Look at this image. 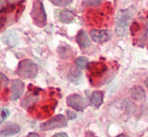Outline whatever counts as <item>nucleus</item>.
<instances>
[{"mask_svg":"<svg viewBox=\"0 0 148 137\" xmlns=\"http://www.w3.org/2000/svg\"><path fill=\"white\" fill-rule=\"evenodd\" d=\"M40 100V98L38 97V96H31V97H26L25 100L22 102V107L23 108H29L31 107V105H34L35 104H37L38 101Z\"/></svg>","mask_w":148,"mask_h":137,"instance_id":"2eb2a0df","label":"nucleus"},{"mask_svg":"<svg viewBox=\"0 0 148 137\" xmlns=\"http://www.w3.org/2000/svg\"><path fill=\"white\" fill-rule=\"evenodd\" d=\"M67 116L69 119H75L76 117H77V114H75L74 112H71V110H67Z\"/></svg>","mask_w":148,"mask_h":137,"instance_id":"412c9836","label":"nucleus"},{"mask_svg":"<svg viewBox=\"0 0 148 137\" xmlns=\"http://www.w3.org/2000/svg\"><path fill=\"white\" fill-rule=\"evenodd\" d=\"M51 1L54 5L63 7V6H68L70 3H72L73 0H51Z\"/></svg>","mask_w":148,"mask_h":137,"instance_id":"6ab92c4d","label":"nucleus"},{"mask_svg":"<svg viewBox=\"0 0 148 137\" xmlns=\"http://www.w3.org/2000/svg\"><path fill=\"white\" fill-rule=\"evenodd\" d=\"M69 80L72 83H78L81 79V71L79 70V67L76 68V67H73L72 69L69 72V76H68Z\"/></svg>","mask_w":148,"mask_h":137,"instance_id":"4468645a","label":"nucleus"},{"mask_svg":"<svg viewBox=\"0 0 148 137\" xmlns=\"http://www.w3.org/2000/svg\"><path fill=\"white\" fill-rule=\"evenodd\" d=\"M59 19L64 24H70L75 21V16L68 10H62L59 13Z\"/></svg>","mask_w":148,"mask_h":137,"instance_id":"ddd939ff","label":"nucleus"},{"mask_svg":"<svg viewBox=\"0 0 148 137\" xmlns=\"http://www.w3.org/2000/svg\"><path fill=\"white\" fill-rule=\"evenodd\" d=\"M56 136H62V137H67V134L66 133H63V132H61V133H56L54 134V137Z\"/></svg>","mask_w":148,"mask_h":137,"instance_id":"4be33fe9","label":"nucleus"},{"mask_svg":"<svg viewBox=\"0 0 148 137\" xmlns=\"http://www.w3.org/2000/svg\"><path fill=\"white\" fill-rule=\"evenodd\" d=\"M145 86H146V88H147V90H148V78L145 80Z\"/></svg>","mask_w":148,"mask_h":137,"instance_id":"393cba45","label":"nucleus"},{"mask_svg":"<svg viewBox=\"0 0 148 137\" xmlns=\"http://www.w3.org/2000/svg\"><path fill=\"white\" fill-rule=\"evenodd\" d=\"M28 136H36V137H39L40 135L38 133H34V132H31V133L28 134Z\"/></svg>","mask_w":148,"mask_h":137,"instance_id":"5701e85b","label":"nucleus"},{"mask_svg":"<svg viewBox=\"0 0 148 137\" xmlns=\"http://www.w3.org/2000/svg\"><path fill=\"white\" fill-rule=\"evenodd\" d=\"M75 63H76V65H77V67H79V68H84L88 64V59L84 56H79L78 58H76Z\"/></svg>","mask_w":148,"mask_h":137,"instance_id":"f3484780","label":"nucleus"},{"mask_svg":"<svg viewBox=\"0 0 148 137\" xmlns=\"http://www.w3.org/2000/svg\"><path fill=\"white\" fill-rule=\"evenodd\" d=\"M25 85L21 80H13L11 83V100H18L24 93Z\"/></svg>","mask_w":148,"mask_h":137,"instance_id":"0eeeda50","label":"nucleus"},{"mask_svg":"<svg viewBox=\"0 0 148 137\" xmlns=\"http://www.w3.org/2000/svg\"><path fill=\"white\" fill-rule=\"evenodd\" d=\"M31 16H32L33 21H34V23L37 26L42 27V26L46 25L47 13H46L44 4H42V1L38 0V1H36L34 3L32 11H31Z\"/></svg>","mask_w":148,"mask_h":137,"instance_id":"7ed1b4c3","label":"nucleus"},{"mask_svg":"<svg viewBox=\"0 0 148 137\" xmlns=\"http://www.w3.org/2000/svg\"><path fill=\"white\" fill-rule=\"evenodd\" d=\"M90 70H91L93 75H95V74H97V73L103 74V72L106 71V65L102 63H93Z\"/></svg>","mask_w":148,"mask_h":137,"instance_id":"dca6fc26","label":"nucleus"},{"mask_svg":"<svg viewBox=\"0 0 148 137\" xmlns=\"http://www.w3.org/2000/svg\"><path fill=\"white\" fill-rule=\"evenodd\" d=\"M91 38L94 42L103 44L112 38V32L108 30H93L90 33Z\"/></svg>","mask_w":148,"mask_h":137,"instance_id":"423d86ee","label":"nucleus"},{"mask_svg":"<svg viewBox=\"0 0 148 137\" xmlns=\"http://www.w3.org/2000/svg\"><path fill=\"white\" fill-rule=\"evenodd\" d=\"M66 103L69 107H71L77 112H83L88 105L87 101L78 94H73V95L68 96L66 99Z\"/></svg>","mask_w":148,"mask_h":137,"instance_id":"39448f33","label":"nucleus"},{"mask_svg":"<svg viewBox=\"0 0 148 137\" xmlns=\"http://www.w3.org/2000/svg\"><path fill=\"white\" fill-rule=\"evenodd\" d=\"M76 42H77V44L79 45L81 49H87L91 45V40H90L89 36L83 30L79 31V33L77 34Z\"/></svg>","mask_w":148,"mask_h":137,"instance_id":"1a4fd4ad","label":"nucleus"},{"mask_svg":"<svg viewBox=\"0 0 148 137\" xmlns=\"http://www.w3.org/2000/svg\"><path fill=\"white\" fill-rule=\"evenodd\" d=\"M103 101H104V95L100 91H95L90 96V103L94 107H100L103 104Z\"/></svg>","mask_w":148,"mask_h":137,"instance_id":"f8f14e48","label":"nucleus"},{"mask_svg":"<svg viewBox=\"0 0 148 137\" xmlns=\"http://www.w3.org/2000/svg\"><path fill=\"white\" fill-rule=\"evenodd\" d=\"M9 2H11V3H16V2L20 1V0H8Z\"/></svg>","mask_w":148,"mask_h":137,"instance_id":"b1692460","label":"nucleus"},{"mask_svg":"<svg viewBox=\"0 0 148 137\" xmlns=\"http://www.w3.org/2000/svg\"><path fill=\"white\" fill-rule=\"evenodd\" d=\"M67 125V119L63 114H57L56 116L51 117V119L45 121L40 124V128L42 131H49L57 128H62Z\"/></svg>","mask_w":148,"mask_h":137,"instance_id":"20e7f679","label":"nucleus"},{"mask_svg":"<svg viewBox=\"0 0 148 137\" xmlns=\"http://www.w3.org/2000/svg\"><path fill=\"white\" fill-rule=\"evenodd\" d=\"M130 96L133 100L137 101V102H141V101L145 100V92L139 86H135V87L131 89Z\"/></svg>","mask_w":148,"mask_h":137,"instance_id":"9b49d317","label":"nucleus"},{"mask_svg":"<svg viewBox=\"0 0 148 137\" xmlns=\"http://www.w3.org/2000/svg\"><path fill=\"white\" fill-rule=\"evenodd\" d=\"M2 40L8 47H15L19 42V35L14 31H9L2 37Z\"/></svg>","mask_w":148,"mask_h":137,"instance_id":"6e6552de","label":"nucleus"},{"mask_svg":"<svg viewBox=\"0 0 148 137\" xmlns=\"http://www.w3.org/2000/svg\"><path fill=\"white\" fill-rule=\"evenodd\" d=\"M20 132V126L18 124L12 123L7 125L6 127H4L1 131H0V135L2 136H12V135H16Z\"/></svg>","mask_w":148,"mask_h":137,"instance_id":"9d476101","label":"nucleus"},{"mask_svg":"<svg viewBox=\"0 0 148 137\" xmlns=\"http://www.w3.org/2000/svg\"><path fill=\"white\" fill-rule=\"evenodd\" d=\"M16 73L24 79H34L38 75V66L34 61L24 59L19 63Z\"/></svg>","mask_w":148,"mask_h":137,"instance_id":"f03ea898","label":"nucleus"},{"mask_svg":"<svg viewBox=\"0 0 148 137\" xmlns=\"http://www.w3.org/2000/svg\"><path fill=\"white\" fill-rule=\"evenodd\" d=\"M9 115H10V112L7 109H4V108L0 109V123L5 121Z\"/></svg>","mask_w":148,"mask_h":137,"instance_id":"a211bd4d","label":"nucleus"},{"mask_svg":"<svg viewBox=\"0 0 148 137\" xmlns=\"http://www.w3.org/2000/svg\"><path fill=\"white\" fill-rule=\"evenodd\" d=\"M135 9L133 7H130L126 10L121 11L118 16V20H116V32L118 34V36H123L125 35L126 30H127L128 24L131 21L132 17L134 16Z\"/></svg>","mask_w":148,"mask_h":137,"instance_id":"f257e3e1","label":"nucleus"},{"mask_svg":"<svg viewBox=\"0 0 148 137\" xmlns=\"http://www.w3.org/2000/svg\"><path fill=\"white\" fill-rule=\"evenodd\" d=\"M1 6H2V2L0 1V8H1Z\"/></svg>","mask_w":148,"mask_h":137,"instance_id":"a878e982","label":"nucleus"},{"mask_svg":"<svg viewBox=\"0 0 148 137\" xmlns=\"http://www.w3.org/2000/svg\"><path fill=\"white\" fill-rule=\"evenodd\" d=\"M103 0H84V4L86 6H95L99 5Z\"/></svg>","mask_w":148,"mask_h":137,"instance_id":"aec40b11","label":"nucleus"}]
</instances>
